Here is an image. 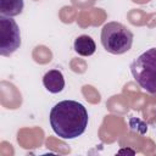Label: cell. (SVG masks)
Here are the masks:
<instances>
[{
    "label": "cell",
    "instance_id": "6da1fadb",
    "mask_svg": "<svg viewBox=\"0 0 156 156\" xmlns=\"http://www.w3.org/2000/svg\"><path fill=\"white\" fill-rule=\"evenodd\" d=\"M50 126L61 139L80 136L88 127V111L76 100H62L50 111Z\"/></svg>",
    "mask_w": 156,
    "mask_h": 156
},
{
    "label": "cell",
    "instance_id": "7a4b0ae2",
    "mask_svg": "<svg viewBox=\"0 0 156 156\" xmlns=\"http://www.w3.org/2000/svg\"><path fill=\"white\" fill-rule=\"evenodd\" d=\"M135 82L149 94H156V48H151L130 63Z\"/></svg>",
    "mask_w": 156,
    "mask_h": 156
},
{
    "label": "cell",
    "instance_id": "3957f363",
    "mask_svg": "<svg viewBox=\"0 0 156 156\" xmlns=\"http://www.w3.org/2000/svg\"><path fill=\"white\" fill-rule=\"evenodd\" d=\"M101 44L104 49L113 55L127 52L133 44L134 35L132 30L119 22H108L101 29Z\"/></svg>",
    "mask_w": 156,
    "mask_h": 156
},
{
    "label": "cell",
    "instance_id": "277c9868",
    "mask_svg": "<svg viewBox=\"0 0 156 156\" xmlns=\"http://www.w3.org/2000/svg\"><path fill=\"white\" fill-rule=\"evenodd\" d=\"M21 46L20 27L12 17L0 15V54L2 56L12 55Z\"/></svg>",
    "mask_w": 156,
    "mask_h": 156
},
{
    "label": "cell",
    "instance_id": "5b68a950",
    "mask_svg": "<svg viewBox=\"0 0 156 156\" xmlns=\"http://www.w3.org/2000/svg\"><path fill=\"white\" fill-rule=\"evenodd\" d=\"M43 85L48 91L52 94H57L62 91L65 88V78L62 72L58 69L48 71L43 77Z\"/></svg>",
    "mask_w": 156,
    "mask_h": 156
},
{
    "label": "cell",
    "instance_id": "8992f818",
    "mask_svg": "<svg viewBox=\"0 0 156 156\" xmlns=\"http://www.w3.org/2000/svg\"><path fill=\"white\" fill-rule=\"evenodd\" d=\"M73 49L80 56H91L96 50V45L91 37L82 34L76 38L73 43Z\"/></svg>",
    "mask_w": 156,
    "mask_h": 156
},
{
    "label": "cell",
    "instance_id": "52a82bcc",
    "mask_svg": "<svg viewBox=\"0 0 156 156\" xmlns=\"http://www.w3.org/2000/svg\"><path fill=\"white\" fill-rule=\"evenodd\" d=\"M23 0H0V13L7 17H15L23 11Z\"/></svg>",
    "mask_w": 156,
    "mask_h": 156
}]
</instances>
